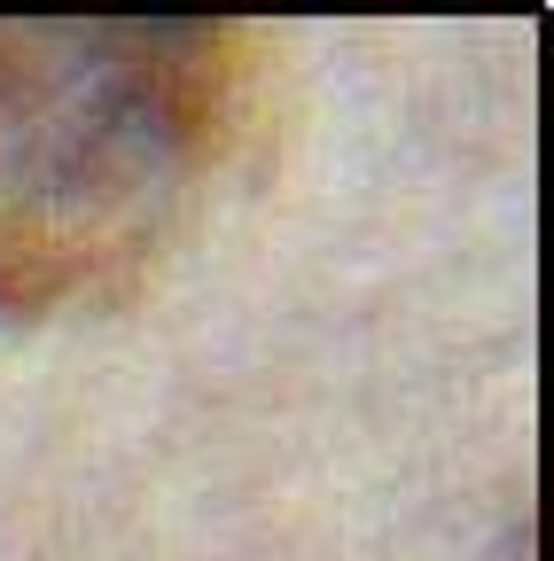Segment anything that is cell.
Instances as JSON below:
<instances>
[{
    "label": "cell",
    "instance_id": "6da1fadb",
    "mask_svg": "<svg viewBox=\"0 0 554 561\" xmlns=\"http://www.w3.org/2000/svg\"><path fill=\"white\" fill-rule=\"evenodd\" d=\"M227 79L219 24H0V312H55L157 257Z\"/></svg>",
    "mask_w": 554,
    "mask_h": 561
}]
</instances>
